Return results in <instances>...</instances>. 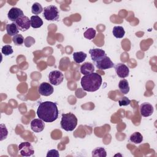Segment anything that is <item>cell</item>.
<instances>
[{
    "instance_id": "obj_1",
    "label": "cell",
    "mask_w": 157,
    "mask_h": 157,
    "mask_svg": "<svg viewBox=\"0 0 157 157\" xmlns=\"http://www.w3.org/2000/svg\"><path fill=\"white\" fill-rule=\"evenodd\" d=\"M37 114L38 117L45 122L51 123L55 121L59 114L57 104L51 101H44L39 104Z\"/></svg>"
},
{
    "instance_id": "obj_2",
    "label": "cell",
    "mask_w": 157,
    "mask_h": 157,
    "mask_svg": "<svg viewBox=\"0 0 157 157\" xmlns=\"http://www.w3.org/2000/svg\"><path fill=\"white\" fill-rule=\"evenodd\" d=\"M102 82L101 75L96 72L85 75L81 78V86L83 90L94 92L99 90Z\"/></svg>"
},
{
    "instance_id": "obj_3",
    "label": "cell",
    "mask_w": 157,
    "mask_h": 157,
    "mask_svg": "<svg viewBox=\"0 0 157 157\" xmlns=\"http://www.w3.org/2000/svg\"><path fill=\"white\" fill-rule=\"evenodd\" d=\"M61 127L66 131H72L77 126V118L72 113H63L61 115Z\"/></svg>"
},
{
    "instance_id": "obj_4",
    "label": "cell",
    "mask_w": 157,
    "mask_h": 157,
    "mask_svg": "<svg viewBox=\"0 0 157 157\" xmlns=\"http://www.w3.org/2000/svg\"><path fill=\"white\" fill-rule=\"evenodd\" d=\"M43 16L48 21H58L59 17V11L56 6L50 5L44 7Z\"/></svg>"
},
{
    "instance_id": "obj_5",
    "label": "cell",
    "mask_w": 157,
    "mask_h": 157,
    "mask_svg": "<svg viewBox=\"0 0 157 157\" xmlns=\"http://www.w3.org/2000/svg\"><path fill=\"white\" fill-rule=\"evenodd\" d=\"M48 80L52 85L57 86L63 82L64 75L59 71H52L48 74Z\"/></svg>"
},
{
    "instance_id": "obj_6",
    "label": "cell",
    "mask_w": 157,
    "mask_h": 157,
    "mask_svg": "<svg viewBox=\"0 0 157 157\" xmlns=\"http://www.w3.org/2000/svg\"><path fill=\"white\" fill-rule=\"evenodd\" d=\"M18 150L20 155L23 156H30L34 153L33 147L28 142H24L20 144Z\"/></svg>"
},
{
    "instance_id": "obj_7",
    "label": "cell",
    "mask_w": 157,
    "mask_h": 157,
    "mask_svg": "<svg viewBox=\"0 0 157 157\" xmlns=\"http://www.w3.org/2000/svg\"><path fill=\"white\" fill-rule=\"evenodd\" d=\"M96 67L101 70H105L114 67V64L110 58L107 56L103 57L94 63Z\"/></svg>"
},
{
    "instance_id": "obj_8",
    "label": "cell",
    "mask_w": 157,
    "mask_h": 157,
    "mask_svg": "<svg viewBox=\"0 0 157 157\" xmlns=\"http://www.w3.org/2000/svg\"><path fill=\"white\" fill-rule=\"evenodd\" d=\"M15 23L17 25L18 29L21 31H27L31 26V20L28 17L25 15H23L18 18Z\"/></svg>"
},
{
    "instance_id": "obj_9",
    "label": "cell",
    "mask_w": 157,
    "mask_h": 157,
    "mask_svg": "<svg viewBox=\"0 0 157 157\" xmlns=\"http://www.w3.org/2000/svg\"><path fill=\"white\" fill-rule=\"evenodd\" d=\"M53 86L47 82H42L38 88L39 93L44 96H50L53 93Z\"/></svg>"
},
{
    "instance_id": "obj_10",
    "label": "cell",
    "mask_w": 157,
    "mask_h": 157,
    "mask_svg": "<svg viewBox=\"0 0 157 157\" xmlns=\"http://www.w3.org/2000/svg\"><path fill=\"white\" fill-rule=\"evenodd\" d=\"M115 70L117 75L122 78H124L128 76L129 73V69L128 67L123 63H118L115 66Z\"/></svg>"
},
{
    "instance_id": "obj_11",
    "label": "cell",
    "mask_w": 157,
    "mask_h": 157,
    "mask_svg": "<svg viewBox=\"0 0 157 157\" xmlns=\"http://www.w3.org/2000/svg\"><path fill=\"white\" fill-rule=\"evenodd\" d=\"M89 53L90 54L91 58L93 63H96L103 57L107 56L104 50L101 48H93L89 50Z\"/></svg>"
},
{
    "instance_id": "obj_12",
    "label": "cell",
    "mask_w": 157,
    "mask_h": 157,
    "mask_svg": "<svg viewBox=\"0 0 157 157\" xmlns=\"http://www.w3.org/2000/svg\"><path fill=\"white\" fill-rule=\"evenodd\" d=\"M140 113L142 117H150L153 113V107L148 102H144L140 105Z\"/></svg>"
},
{
    "instance_id": "obj_13",
    "label": "cell",
    "mask_w": 157,
    "mask_h": 157,
    "mask_svg": "<svg viewBox=\"0 0 157 157\" xmlns=\"http://www.w3.org/2000/svg\"><path fill=\"white\" fill-rule=\"evenodd\" d=\"M24 15L23 12L22 10L18 7H12L11 8L7 13L8 18L13 22H15V21L21 16Z\"/></svg>"
},
{
    "instance_id": "obj_14",
    "label": "cell",
    "mask_w": 157,
    "mask_h": 157,
    "mask_svg": "<svg viewBox=\"0 0 157 157\" xmlns=\"http://www.w3.org/2000/svg\"><path fill=\"white\" fill-rule=\"evenodd\" d=\"M45 128L44 121L40 118H35L31 122V128L34 132H40Z\"/></svg>"
},
{
    "instance_id": "obj_15",
    "label": "cell",
    "mask_w": 157,
    "mask_h": 157,
    "mask_svg": "<svg viewBox=\"0 0 157 157\" xmlns=\"http://www.w3.org/2000/svg\"><path fill=\"white\" fill-rule=\"evenodd\" d=\"M80 72L85 75L94 72V66L93 63L90 62H85L80 66Z\"/></svg>"
},
{
    "instance_id": "obj_16",
    "label": "cell",
    "mask_w": 157,
    "mask_h": 157,
    "mask_svg": "<svg viewBox=\"0 0 157 157\" xmlns=\"http://www.w3.org/2000/svg\"><path fill=\"white\" fill-rule=\"evenodd\" d=\"M6 31L7 34L11 36H14L18 34L19 29L15 23H12L6 25Z\"/></svg>"
},
{
    "instance_id": "obj_17",
    "label": "cell",
    "mask_w": 157,
    "mask_h": 157,
    "mask_svg": "<svg viewBox=\"0 0 157 157\" xmlns=\"http://www.w3.org/2000/svg\"><path fill=\"white\" fill-rule=\"evenodd\" d=\"M31 25L33 28H39L43 25V21L38 15H33L31 17Z\"/></svg>"
},
{
    "instance_id": "obj_18",
    "label": "cell",
    "mask_w": 157,
    "mask_h": 157,
    "mask_svg": "<svg viewBox=\"0 0 157 157\" xmlns=\"http://www.w3.org/2000/svg\"><path fill=\"white\" fill-rule=\"evenodd\" d=\"M118 88L121 93L123 94H128L129 91V86L128 80L126 79L121 80L118 83Z\"/></svg>"
},
{
    "instance_id": "obj_19",
    "label": "cell",
    "mask_w": 157,
    "mask_h": 157,
    "mask_svg": "<svg viewBox=\"0 0 157 157\" xmlns=\"http://www.w3.org/2000/svg\"><path fill=\"white\" fill-rule=\"evenodd\" d=\"M112 33L114 37L116 38L121 39L123 38L125 34V31L124 28L121 26H114L112 30Z\"/></svg>"
},
{
    "instance_id": "obj_20",
    "label": "cell",
    "mask_w": 157,
    "mask_h": 157,
    "mask_svg": "<svg viewBox=\"0 0 157 157\" xmlns=\"http://www.w3.org/2000/svg\"><path fill=\"white\" fill-rule=\"evenodd\" d=\"M87 55L85 53L83 52H74L73 53V59L74 61L76 63H83L85 59H86Z\"/></svg>"
},
{
    "instance_id": "obj_21",
    "label": "cell",
    "mask_w": 157,
    "mask_h": 157,
    "mask_svg": "<svg viewBox=\"0 0 157 157\" xmlns=\"http://www.w3.org/2000/svg\"><path fill=\"white\" fill-rule=\"evenodd\" d=\"M129 140L135 144H140L143 140V136L139 132H135L131 135Z\"/></svg>"
},
{
    "instance_id": "obj_22",
    "label": "cell",
    "mask_w": 157,
    "mask_h": 157,
    "mask_svg": "<svg viewBox=\"0 0 157 157\" xmlns=\"http://www.w3.org/2000/svg\"><path fill=\"white\" fill-rule=\"evenodd\" d=\"M107 153L103 147H97L92 151V156L94 157H105Z\"/></svg>"
},
{
    "instance_id": "obj_23",
    "label": "cell",
    "mask_w": 157,
    "mask_h": 157,
    "mask_svg": "<svg viewBox=\"0 0 157 157\" xmlns=\"http://www.w3.org/2000/svg\"><path fill=\"white\" fill-rule=\"evenodd\" d=\"M96 34V30L92 28L87 29L86 30V31H85L83 33V36H84L85 38H86L88 40L93 39L95 37Z\"/></svg>"
},
{
    "instance_id": "obj_24",
    "label": "cell",
    "mask_w": 157,
    "mask_h": 157,
    "mask_svg": "<svg viewBox=\"0 0 157 157\" xmlns=\"http://www.w3.org/2000/svg\"><path fill=\"white\" fill-rule=\"evenodd\" d=\"M44 9L41 4L39 2H34L31 7V12L34 15H38Z\"/></svg>"
},
{
    "instance_id": "obj_25",
    "label": "cell",
    "mask_w": 157,
    "mask_h": 157,
    "mask_svg": "<svg viewBox=\"0 0 157 157\" xmlns=\"http://www.w3.org/2000/svg\"><path fill=\"white\" fill-rule=\"evenodd\" d=\"M12 40L13 42V43L15 44V45H21L24 41H25V39L23 37V36L20 34H18L15 36H14L12 38Z\"/></svg>"
},
{
    "instance_id": "obj_26",
    "label": "cell",
    "mask_w": 157,
    "mask_h": 157,
    "mask_svg": "<svg viewBox=\"0 0 157 157\" xmlns=\"http://www.w3.org/2000/svg\"><path fill=\"white\" fill-rule=\"evenodd\" d=\"M1 52L5 56H9V55L12 54L13 52L12 47L10 45H6L2 47Z\"/></svg>"
},
{
    "instance_id": "obj_27",
    "label": "cell",
    "mask_w": 157,
    "mask_h": 157,
    "mask_svg": "<svg viewBox=\"0 0 157 157\" xmlns=\"http://www.w3.org/2000/svg\"><path fill=\"white\" fill-rule=\"evenodd\" d=\"M1 128V140H3L4 139H6L7 135H8V131L4 124H1L0 125Z\"/></svg>"
},
{
    "instance_id": "obj_28",
    "label": "cell",
    "mask_w": 157,
    "mask_h": 157,
    "mask_svg": "<svg viewBox=\"0 0 157 157\" xmlns=\"http://www.w3.org/2000/svg\"><path fill=\"white\" fill-rule=\"evenodd\" d=\"M118 103L120 106H126L130 104L131 100L129 99L127 97L123 96L118 100Z\"/></svg>"
},
{
    "instance_id": "obj_29",
    "label": "cell",
    "mask_w": 157,
    "mask_h": 157,
    "mask_svg": "<svg viewBox=\"0 0 157 157\" xmlns=\"http://www.w3.org/2000/svg\"><path fill=\"white\" fill-rule=\"evenodd\" d=\"M24 43H25V45L26 47H31L33 44H34L35 43V40L34 39L31 37V36H28L27 37L25 38V41H24Z\"/></svg>"
},
{
    "instance_id": "obj_30",
    "label": "cell",
    "mask_w": 157,
    "mask_h": 157,
    "mask_svg": "<svg viewBox=\"0 0 157 157\" xmlns=\"http://www.w3.org/2000/svg\"><path fill=\"white\" fill-rule=\"evenodd\" d=\"M59 156L58 151L56 150L53 149V150H50L48 151L47 154V156H52V157H58Z\"/></svg>"
}]
</instances>
